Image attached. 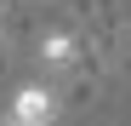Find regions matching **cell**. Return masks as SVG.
<instances>
[{
  "instance_id": "1",
  "label": "cell",
  "mask_w": 131,
  "mask_h": 126,
  "mask_svg": "<svg viewBox=\"0 0 131 126\" xmlns=\"http://www.w3.org/2000/svg\"><path fill=\"white\" fill-rule=\"evenodd\" d=\"M51 115H57V103H51L46 86H23L12 103V120H29V126H51Z\"/></svg>"
},
{
  "instance_id": "2",
  "label": "cell",
  "mask_w": 131,
  "mask_h": 126,
  "mask_svg": "<svg viewBox=\"0 0 131 126\" xmlns=\"http://www.w3.org/2000/svg\"><path fill=\"white\" fill-rule=\"evenodd\" d=\"M74 57H80V40L74 34H46L40 40V63H46V69H74Z\"/></svg>"
},
{
  "instance_id": "3",
  "label": "cell",
  "mask_w": 131,
  "mask_h": 126,
  "mask_svg": "<svg viewBox=\"0 0 131 126\" xmlns=\"http://www.w3.org/2000/svg\"><path fill=\"white\" fill-rule=\"evenodd\" d=\"M6 126H29V120H6Z\"/></svg>"
}]
</instances>
